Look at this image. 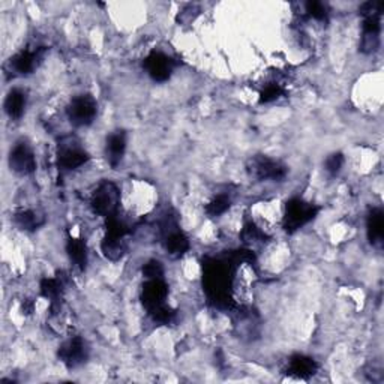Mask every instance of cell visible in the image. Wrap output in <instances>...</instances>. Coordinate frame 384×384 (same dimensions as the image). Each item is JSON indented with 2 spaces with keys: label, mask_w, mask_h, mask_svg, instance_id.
I'll list each match as a JSON object with an SVG mask.
<instances>
[{
  "label": "cell",
  "mask_w": 384,
  "mask_h": 384,
  "mask_svg": "<svg viewBox=\"0 0 384 384\" xmlns=\"http://www.w3.org/2000/svg\"><path fill=\"white\" fill-rule=\"evenodd\" d=\"M143 275L147 279H161L164 275V267L161 261L150 260L143 266Z\"/></svg>",
  "instance_id": "cell-27"
},
{
  "label": "cell",
  "mask_w": 384,
  "mask_h": 384,
  "mask_svg": "<svg viewBox=\"0 0 384 384\" xmlns=\"http://www.w3.org/2000/svg\"><path fill=\"white\" fill-rule=\"evenodd\" d=\"M317 371H318V365L312 357L303 356V355H296L288 360L287 374L293 375V377H296V379L309 380L311 377H314Z\"/></svg>",
  "instance_id": "cell-13"
},
{
  "label": "cell",
  "mask_w": 384,
  "mask_h": 384,
  "mask_svg": "<svg viewBox=\"0 0 384 384\" xmlns=\"http://www.w3.org/2000/svg\"><path fill=\"white\" fill-rule=\"evenodd\" d=\"M168 296V287L161 279H147V283L143 285L141 290V302L144 308L149 311L165 305Z\"/></svg>",
  "instance_id": "cell-12"
},
{
  "label": "cell",
  "mask_w": 384,
  "mask_h": 384,
  "mask_svg": "<svg viewBox=\"0 0 384 384\" xmlns=\"http://www.w3.org/2000/svg\"><path fill=\"white\" fill-rule=\"evenodd\" d=\"M149 315L152 317V320H154L155 323L168 324V323H171L173 320H174L176 312H174L170 307L163 305V307H159V308H155V309L149 311Z\"/></svg>",
  "instance_id": "cell-25"
},
{
  "label": "cell",
  "mask_w": 384,
  "mask_h": 384,
  "mask_svg": "<svg viewBox=\"0 0 384 384\" xmlns=\"http://www.w3.org/2000/svg\"><path fill=\"white\" fill-rule=\"evenodd\" d=\"M45 48H35V50H23L11 58L10 67L14 74L27 75L32 74L41 63Z\"/></svg>",
  "instance_id": "cell-11"
},
{
  "label": "cell",
  "mask_w": 384,
  "mask_h": 384,
  "mask_svg": "<svg viewBox=\"0 0 384 384\" xmlns=\"http://www.w3.org/2000/svg\"><path fill=\"white\" fill-rule=\"evenodd\" d=\"M342 165H344V155L341 154V152H335V154L327 156L326 161H324L326 171L329 173L331 176L338 174L341 171Z\"/></svg>",
  "instance_id": "cell-26"
},
{
  "label": "cell",
  "mask_w": 384,
  "mask_h": 384,
  "mask_svg": "<svg viewBox=\"0 0 384 384\" xmlns=\"http://www.w3.org/2000/svg\"><path fill=\"white\" fill-rule=\"evenodd\" d=\"M380 34H381V15H370V17H363L360 51L365 54H372L377 51L380 48Z\"/></svg>",
  "instance_id": "cell-10"
},
{
  "label": "cell",
  "mask_w": 384,
  "mask_h": 384,
  "mask_svg": "<svg viewBox=\"0 0 384 384\" xmlns=\"http://www.w3.org/2000/svg\"><path fill=\"white\" fill-rule=\"evenodd\" d=\"M126 150V134L125 131H115L107 137L106 155L111 167H117L123 159Z\"/></svg>",
  "instance_id": "cell-14"
},
{
  "label": "cell",
  "mask_w": 384,
  "mask_h": 384,
  "mask_svg": "<svg viewBox=\"0 0 384 384\" xmlns=\"http://www.w3.org/2000/svg\"><path fill=\"white\" fill-rule=\"evenodd\" d=\"M246 170L248 174H250V178L259 182L283 180L288 171L283 163L264 155L252 156L246 164Z\"/></svg>",
  "instance_id": "cell-4"
},
{
  "label": "cell",
  "mask_w": 384,
  "mask_h": 384,
  "mask_svg": "<svg viewBox=\"0 0 384 384\" xmlns=\"http://www.w3.org/2000/svg\"><path fill=\"white\" fill-rule=\"evenodd\" d=\"M242 239L248 246H254V245L263 243L264 240H266V235H264L252 221H248V222H245L243 230H242Z\"/></svg>",
  "instance_id": "cell-21"
},
{
  "label": "cell",
  "mask_w": 384,
  "mask_h": 384,
  "mask_svg": "<svg viewBox=\"0 0 384 384\" xmlns=\"http://www.w3.org/2000/svg\"><path fill=\"white\" fill-rule=\"evenodd\" d=\"M231 206V200L228 195H218L215 197L212 202L206 206V213L212 216V218H216V216H221L226 213Z\"/></svg>",
  "instance_id": "cell-22"
},
{
  "label": "cell",
  "mask_w": 384,
  "mask_h": 384,
  "mask_svg": "<svg viewBox=\"0 0 384 384\" xmlns=\"http://www.w3.org/2000/svg\"><path fill=\"white\" fill-rule=\"evenodd\" d=\"M101 251L104 257L108 259L110 261H117L123 257L126 251L125 240H115V239H107L104 237L101 243Z\"/></svg>",
  "instance_id": "cell-20"
},
{
  "label": "cell",
  "mask_w": 384,
  "mask_h": 384,
  "mask_svg": "<svg viewBox=\"0 0 384 384\" xmlns=\"http://www.w3.org/2000/svg\"><path fill=\"white\" fill-rule=\"evenodd\" d=\"M285 93L284 86L279 83V82H270L266 86L263 87V91L260 93V104H269V102H274L278 98H281V96Z\"/></svg>",
  "instance_id": "cell-23"
},
{
  "label": "cell",
  "mask_w": 384,
  "mask_h": 384,
  "mask_svg": "<svg viewBox=\"0 0 384 384\" xmlns=\"http://www.w3.org/2000/svg\"><path fill=\"white\" fill-rule=\"evenodd\" d=\"M96 113H98V104L91 95L75 96V98L71 99L67 108L69 122L77 128L91 125L96 117Z\"/></svg>",
  "instance_id": "cell-6"
},
{
  "label": "cell",
  "mask_w": 384,
  "mask_h": 384,
  "mask_svg": "<svg viewBox=\"0 0 384 384\" xmlns=\"http://www.w3.org/2000/svg\"><path fill=\"white\" fill-rule=\"evenodd\" d=\"M120 202V191L116 183L111 180L101 182L98 188L95 189L91 198V207L93 213L99 216H111L117 213Z\"/></svg>",
  "instance_id": "cell-3"
},
{
  "label": "cell",
  "mask_w": 384,
  "mask_h": 384,
  "mask_svg": "<svg viewBox=\"0 0 384 384\" xmlns=\"http://www.w3.org/2000/svg\"><path fill=\"white\" fill-rule=\"evenodd\" d=\"M67 251L72 264L80 270H84L87 266V248L82 239L69 237L67 243Z\"/></svg>",
  "instance_id": "cell-18"
},
{
  "label": "cell",
  "mask_w": 384,
  "mask_h": 384,
  "mask_svg": "<svg viewBox=\"0 0 384 384\" xmlns=\"http://www.w3.org/2000/svg\"><path fill=\"white\" fill-rule=\"evenodd\" d=\"M144 69L147 71L154 82L164 83L173 74L174 62L161 51H152L144 60Z\"/></svg>",
  "instance_id": "cell-9"
},
{
  "label": "cell",
  "mask_w": 384,
  "mask_h": 384,
  "mask_svg": "<svg viewBox=\"0 0 384 384\" xmlns=\"http://www.w3.org/2000/svg\"><path fill=\"white\" fill-rule=\"evenodd\" d=\"M318 211L320 209L315 204L303 202L302 198H291L285 206L283 228L287 233H294V231H298L303 226H307L309 221L314 219Z\"/></svg>",
  "instance_id": "cell-2"
},
{
  "label": "cell",
  "mask_w": 384,
  "mask_h": 384,
  "mask_svg": "<svg viewBox=\"0 0 384 384\" xmlns=\"http://www.w3.org/2000/svg\"><path fill=\"white\" fill-rule=\"evenodd\" d=\"M58 356L63 365L69 370H74V368L83 365L89 357V347L83 338L75 336V338H71L65 344H62Z\"/></svg>",
  "instance_id": "cell-7"
},
{
  "label": "cell",
  "mask_w": 384,
  "mask_h": 384,
  "mask_svg": "<svg viewBox=\"0 0 384 384\" xmlns=\"http://www.w3.org/2000/svg\"><path fill=\"white\" fill-rule=\"evenodd\" d=\"M26 104H27L26 92H23L21 89H12L10 93H8L5 99L6 115L14 120H19L24 115Z\"/></svg>",
  "instance_id": "cell-16"
},
{
  "label": "cell",
  "mask_w": 384,
  "mask_h": 384,
  "mask_svg": "<svg viewBox=\"0 0 384 384\" xmlns=\"http://www.w3.org/2000/svg\"><path fill=\"white\" fill-rule=\"evenodd\" d=\"M63 291V284L59 278H44L41 281L43 298L51 302V305H58Z\"/></svg>",
  "instance_id": "cell-19"
},
{
  "label": "cell",
  "mask_w": 384,
  "mask_h": 384,
  "mask_svg": "<svg viewBox=\"0 0 384 384\" xmlns=\"http://www.w3.org/2000/svg\"><path fill=\"white\" fill-rule=\"evenodd\" d=\"M305 14L308 19H312L314 21H327L329 17V11L327 6L322 2H308L305 3Z\"/></svg>",
  "instance_id": "cell-24"
},
{
  "label": "cell",
  "mask_w": 384,
  "mask_h": 384,
  "mask_svg": "<svg viewBox=\"0 0 384 384\" xmlns=\"http://www.w3.org/2000/svg\"><path fill=\"white\" fill-rule=\"evenodd\" d=\"M14 222L15 226L24 231H34L38 230L41 226H44L45 216L36 211H19L14 215Z\"/></svg>",
  "instance_id": "cell-17"
},
{
  "label": "cell",
  "mask_w": 384,
  "mask_h": 384,
  "mask_svg": "<svg viewBox=\"0 0 384 384\" xmlns=\"http://www.w3.org/2000/svg\"><path fill=\"white\" fill-rule=\"evenodd\" d=\"M10 167L14 173L27 176L36 170V158L27 143L20 141L10 152Z\"/></svg>",
  "instance_id": "cell-8"
},
{
  "label": "cell",
  "mask_w": 384,
  "mask_h": 384,
  "mask_svg": "<svg viewBox=\"0 0 384 384\" xmlns=\"http://www.w3.org/2000/svg\"><path fill=\"white\" fill-rule=\"evenodd\" d=\"M198 12H200V10H198V8H197L195 5H188V6H185V8H183V10L180 11L178 20H179L180 23H191V21H194V20H195Z\"/></svg>",
  "instance_id": "cell-28"
},
{
  "label": "cell",
  "mask_w": 384,
  "mask_h": 384,
  "mask_svg": "<svg viewBox=\"0 0 384 384\" xmlns=\"http://www.w3.org/2000/svg\"><path fill=\"white\" fill-rule=\"evenodd\" d=\"M89 154L80 146L75 137H63L58 147V164L62 170H77V168L89 163Z\"/></svg>",
  "instance_id": "cell-5"
},
{
  "label": "cell",
  "mask_w": 384,
  "mask_h": 384,
  "mask_svg": "<svg viewBox=\"0 0 384 384\" xmlns=\"http://www.w3.org/2000/svg\"><path fill=\"white\" fill-rule=\"evenodd\" d=\"M233 284V276L230 274V266L219 260H207L204 264V288L207 298L216 308L231 309L233 300L230 298V288Z\"/></svg>",
  "instance_id": "cell-1"
},
{
  "label": "cell",
  "mask_w": 384,
  "mask_h": 384,
  "mask_svg": "<svg viewBox=\"0 0 384 384\" xmlns=\"http://www.w3.org/2000/svg\"><path fill=\"white\" fill-rule=\"evenodd\" d=\"M366 227L370 243L372 246H381L384 239V213L380 207H375L368 215Z\"/></svg>",
  "instance_id": "cell-15"
}]
</instances>
